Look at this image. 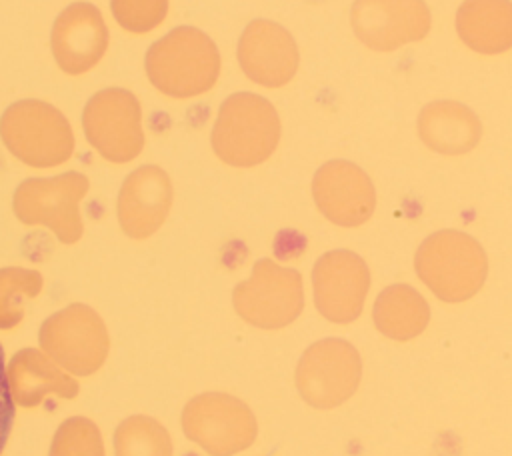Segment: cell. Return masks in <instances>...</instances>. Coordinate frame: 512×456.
I'll list each match as a JSON object with an SVG mask.
<instances>
[{"label": "cell", "mask_w": 512, "mask_h": 456, "mask_svg": "<svg viewBox=\"0 0 512 456\" xmlns=\"http://www.w3.org/2000/svg\"><path fill=\"white\" fill-rule=\"evenodd\" d=\"M418 278L442 302L472 298L486 280L488 258L476 238L460 230H438L424 238L414 256Z\"/></svg>", "instance_id": "1"}, {"label": "cell", "mask_w": 512, "mask_h": 456, "mask_svg": "<svg viewBox=\"0 0 512 456\" xmlns=\"http://www.w3.org/2000/svg\"><path fill=\"white\" fill-rule=\"evenodd\" d=\"M280 132L278 112L266 98L238 92L220 108L212 130V148L226 164L250 168L272 156Z\"/></svg>", "instance_id": "2"}, {"label": "cell", "mask_w": 512, "mask_h": 456, "mask_svg": "<svg viewBox=\"0 0 512 456\" xmlns=\"http://www.w3.org/2000/svg\"><path fill=\"white\" fill-rule=\"evenodd\" d=\"M232 304L238 316L256 328H284L304 308L302 276L294 268L260 258L252 268V276L234 288Z\"/></svg>", "instance_id": "3"}, {"label": "cell", "mask_w": 512, "mask_h": 456, "mask_svg": "<svg viewBox=\"0 0 512 456\" xmlns=\"http://www.w3.org/2000/svg\"><path fill=\"white\" fill-rule=\"evenodd\" d=\"M152 80L172 96H196L214 86L220 56L214 42L196 28H178L150 54Z\"/></svg>", "instance_id": "4"}, {"label": "cell", "mask_w": 512, "mask_h": 456, "mask_svg": "<svg viewBox=\"0 0 512 456\" xmlns=\"http://www.w3.org/2000/svg\"><path fill=\"white\" fill-rule=\"evenodd\" d=\"M184 434L212 456H232L246 450L258 434V424L242 400L224 392H204L182 412Z\"/></svg>", "instance_id": "5"}, {"label": "cell", "mask_w": 512, "mask_h": 456, "mask_svg": "<svg viewBox=\"0 0 512 456\" xmlns=\"http://www.w3.org/2000/svg\"><path fill=\"white\" fill-rule=\"evenodd\" d=\"M362 360L358 350L342 338L314 342L296 366V388L314 408L328 410L344 404L358 388Z\"/></svg>", "instance_id": "6"}, {"label": "cell", "mask_w": 512, "mask_h": 456, "mask_svg": "<svg viewBox=\"0 0 512 456\" xmlns=\"http://www.w3.org/2000/svg\"><path fill=\"white\" fill-rule=\"evenodd\" d=\"M42 348L78 376L98 370L108 354V334L102 320L86 306H70L42 324Z\"/></svg>", "instance_id": "7"}, {"label": "cell", "mask_w": 512, "mask_h": 456, "mask_svg": "<svg viewBox=\"0 0 512 456\" xmlns=\"http://www.w3.org/2000/svg\"><path fill=\"white\" fill-rule=\"evenodd\" d=\"M314 304L318 312L336 324L356 320L370 288V270L352 250L322 254L312 268Z\"/></svg>", "instance_id": "8"}, {"label": "cell", "mask_w": 512, "mask_h": 456, "mask_svg": "<svg viewBox=\"0 0 512 456\" xmlns=\"http://www.w3.org/2000/svg\"><path fill=\"white\" fill-rule=\"evenodd\" d=\"M430 22L424 0H354L350 10L356 38L376 52H390L422 40Z\"/></svg>", "instance_id": "9"}, {"label": "cell", "mask_w": 512, "mask_h": 456, "mask_svg": "<svg viewBox=\"0 0 512 456\" xmlns=\"http://www.w3.org/2000/svg\"><path fill=\"white\" fill-rule=\"evenodd\" d=\"M312 198L330 222L344 228L368 222L376 208V190L370 176L348 160H330L316 170Z\"/></svg>", "instance_id": "10"}, {"label": "cell", "mask_w": 512, "mask_h": 456, "mask_svg": "<svg viewBox=\"0 0 512 456\" xmlns=\"http://www.w3.org/2000/svg\"><path fill=\"white\" fill-rule=\"evenodd\" d=\"M238 62L252 82L280 88L294 78L300 54L296 40L284 26L256 18L240 36Z\"/></svg>", "instance_id": "11"}, {"label": "cell", "mask_w": 512, "mask_h": 456, "mask_svg": "<svg viewBox=\"0 0 512 456\" xmlns=\"http://www.w3.org/2000/svg\"><path fill=\"white\" fill-rule=\"evenodd\" d=\"M418 134L430 150L458 156L476 148L482 124L468 106L454 100H436L420 110Z\"/></svg>", "instance_id": "12"}, {"label": "cell", "mask_w": 512, "mask_h": 456, "mask_svg": "<svg viewBox=\"0 0 512 456\" xmlns=\"http://www.w3.org/2000/svg\"><path fill=\"white\" fill-rule=\"evenodd\" d=\"M460 40L480 54H502L512 48L510 0H464L456 12Z\"/></svg>", "instance_id": "13"}, {"label": "cell", "mask_w": 512, "mask_h": 456, "mask_svg": "<svg viewBox=\"0 0 512 456\" xmlns=\"http://www.w3.org/2000/svg\"><path fill=\"white\" fill-rule=\"evenodd\" d=\"M8 378L12 382V394L22 406H36L50 394L74 398L78 392L76 380L60 372L44 354L32 348L20 350L12 358Z\"/></svg>", "instance_id": "14"}, {"label": "cell", "mask_w": 512, "mask_h": 456, "mask_svg": "<svg viewBox=\"0 0 512 456\" xmlns=\"http://www.w3.org/2000/svg\"><path fill=\"white\" fill-rule=\"evenodd\" d=\"M372 318L384 336L406 342L424 332L430 320V306L412 286L392 284L378 294Z\"/></svg>", "instance_id": "15"}, {"label": "cell", "mask_w": 512, "mask_h": 456, "mask_svg": "<svg viewBox=\"0 0 512 456\" xmlns=\"http://www.w3.org/2000/svg\"><path fill=\"white\" fill-rule=\"evenodd\" d=\"M136 228L134 236L154 232L170 208V182L158 168H142L136 172Z\"/></svg>", "instance_id": "16"}, {"label": "cell", "mask_w": 512, "mask_h": 456, "mask_svg": "<svg viewBox=\"0 0 512 456\" xmlns=\"http://www.w3.org/2000/svg\"><path fill=\"white\" fill-rule=\"evenodd\" d=\"M116 456H172V442L162 424L148 416L124 420L114 438Z\"/></svg>", "instance_id": "17"}, {"label": "cell", "mask_w": 512, "mask_h": 456, "mask_svg": "<svg viewBox=\"0 0 512 456\" xmlns=\"http://www.w3.org/2000/svg\"><path fill=\"white\" fill-rule=\"evenodd\" d=\"M50 456H104L98 428L86 418L66 420L52 440Z\"/></svg>", "instance_id": "18"}, {"label": "cell", "mask_w": 512, "mask_h": 456, "mask_svg": "<svg viewBox=\"0 0 512 456\" xmlns=\"http://www.w3.org/2000/svg\"><path fill=\"white\" fill-rule=\"evenodd\" d=\"M12 420H14V402H12V392L8 384V374L4 368V350L0 346V452L6 446V440L12 430Z\"/></svg>", "instance_id": "19"}]
</instances>
